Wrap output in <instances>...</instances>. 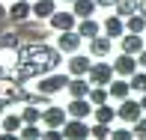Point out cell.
<instances>
[{
	"instance_id": "33",
	"label": "cell",
	"mask_w": 146,
	"mask_h": 140,
	"mask_svg": "<svg viewBox=\"0 0 146 140\" xmlns=\"http://www.w3.org/2000/svg\"><path fill=\"white\" fill-rule=\"evenodd\" d=\"M42 137H45V140H60V137H63V131H60V128H48Z\"/></svg>"
},
{
	"instance_id": "23",
	"label": "cell",
	"mask_w": 146,
	"mask_h": 140,
	"mask_svg": "<svg viewBox=\"0 0 146 140\" xmlns=\"http://www.w3.org/2000/svg\"><path fill=\"white\" fill-rule=\"evenodd\" d=\"M134 12H140V0H116V15H134Z\"/></svg>"
},
{
	"instance_id": "2",
	"label": "cell",
	"mask_w": 146,
	"mask_h": 140,
	"mask_svg": "<svg viewBox=\"0 0 146 140\" xmlns=\"http://www.w3.org/2000/svg\"><path fill=\"white\" fill-rule=\"evenodd\" d=\"M113 66L110 63H92V69H90V84L92 86H108L110 81H113Z\"/></svg>"
},
{
	"instance_id": "18",
	"label": "cell",
	"mask_w": 146,
	"mask_h": 140,
	"mask_svg": "<svg viewBox=\"0 0 146 140\" xmlns=\"http://www.w3.org/2000/svg\"><path fill=\"white\" fill-rule=\"evenodd\" d=\"M108 92H110L113 98H119V102H122V98H128L131 84H128V81H110V84H108Z\"/></svg>"
},
{
	"instance_id": "15",
	"label": "cell",
	"mask_w": 146,
	"mask_h": 140,
	"mask_svg": "<svg viewBox=\"0 0 146 140\" xmlns=\"http://www.w3.org/2000/svg\"><path fill=\"white\" fill-rule=\"evenodd\" d=\"M30 15H33V6L27 0H15L12 9H9V18H15V21H24V18H30Z\"/></svg>"
},
{
	"instance_id": "28",
	"label": "cell",
	"mask_w": 146,
	"mask_h": 140,
	"mask_svg": "<svg viewBox=\"0 0 146 140\" xmlns=\"http://www.w3.org/2000/svg\"><path fill=\"white\" fill-rule=\"evenodd\" d=\"M108 96H110V92H108V90H104V86H92V90H90V96H87V98H90V102H92V104H104V102H108Z\"/></svg>"
},
{
	"instance_id": "4",
	"label": "cell",
	"mask_w": 146,
	"mask_h": 140,
	"mask_svg": "<svg viewBox=\"0 0 146 140\" xmlns=\"http://www.w3.org/2000/svg\"><path fill=\"white\" fill-rule=\"evenodd\" d=\"M57 48L63 51V54H75V51L81 48V33H78V30H60Z\"/></svg>"
},
{
	"instance_id": "24",
	"label": "cell",
	"mask_w": 146,
	"mask_h": 140,
	"mask_svg": "<svg viewBox=\"0 0 146 140\" xmlns=\"http://www.w3.org/2000/svg\"><path fill=\"white\" fill-rule=\"evenodd\" d=\"M21 137H24V140H39V137H42L39 122H24V125H21Z\"/></svg>"
},
{
	"instance_id": "34",
	"label": "cell",
	"mask_w": 146,
	"mask_h": 140,
	"mask_svg": "<svg viewBox=\"0 0 146 140\" xmlns=\"http://www.w3.org/2000/svg\"><path fill=\"white\" fill-rule=\"evenodd\" d=\"M137 63H140V66H143V69H146V48L140 51V54H137Z\"/></svg>"
},
{
	"instance_id": "10",
	"label": "cell",
	"mask_w": 146,
	"mask_h": 140,
	"mask_svg": "<svg viewBox=\"0 0 146 140\" xmlns=\"http://www.w3.org/2000/svg\"><path fill=\"white\" fill-rule=\"evenodd\" d=\"M48 21H51V27H54V30H75L78 15H75V12H54Z\"/></svg>"
},
{
	"instance_id": "36",
	"label": "cell",
	"mask_w": 146,
	"mask_h": 140,
	"mask_svg": "<svg viewBox=\"0 0 146 140\" xmlns=\"http://www.w3.org/2000/svg\"><path fill=\"white\" fill-rule=\"evenodd\" d=\"M140 12H143V15H146V0H140Z\"/></svg>"
},
{
	"instance_id": "31",
	"label": "cell",
	"mask_w": 146,
	"mask_h": 140,
	"mask_svg": "<svg viewBox=\"0 0 146 140\" xmlns=\"http://www.w3.org/2000/svg\"><path fill=\"white\" fill-rule=\"evenodd\" d=\"M110 137H113V140H131V137H134V131H128V128H116V131H110Z\"/></svg>"
},
{
	"instance_id": "13",
	"label": "cell",
	"mask_w": 146,
	"mask_h": 140,
	"mask_svg": "<svg viewBox=\"0 0 146 140\" xmlns=\"http://www.w3.org/2000/svg\"><path fill=\"white\" fill-rule=\"evenodd\" d=\"M90 54H92V57H108V54H110V36H96V39H90Z\"/></svg>"
},
{
	"instance_id": "11",
	"label": "cell",
	"mask_w": 146,
	"mask_h": 140,
	"mask_svg": "<svg viewBox=\"0 0 146 140\" xmlns=\"http://www.w3.org/2000/svg\"><path fill=\"white\" fill-rule=\"evenodd\" d=\"M90 90H92V86L84 81V75L69 78V96H72V98H87V96H90Z\"/></svg>"
},
{
	"instance_id": "27",
	"label": "cell",
	"mask_w": 146,
	"mask_h": 140,
	"mask_svg": "<svg viewBox=\"0 0 146 140\" xmlns=\"http://www.w3.org/2000/svg\"><path fill=\"white\" fill-rule=\"evenodd\" d=\"M21 116H15V113H12V116H6L3 119V131H6V134H15V131H21Z\"/></svg>"
},
{
	"instance_id": "20",
	"label": "cell",
	"mask_w": 146,
	"mask_h": 140,
	"mask_svg": "<svg viewBox=\"0 0 146 140\" xmlns=\"http://www.w3.org/2000/svg\"><path fill=\"white\" fill-rule=\"evenodd\" d=\"M96 6H98L96 0H75V9H72V12H75L78 18H92Z\"/></svg>"
},
{
	"instance_id": "22",
	"label": "cell",
	"mask_w": 146,
	"mask_h": 140,
	"mask_svg": "<svg viewBox=\"0 0 146 140\" xmlns=\"http://www.w3.org/2000/svg\"><path fill=\"white\" fill-rule=\"evenodd\" d=\"M21 122H42V107L39 104H24V110H21Z\"/></svg>"
},
{
	"instance_id": "6",
	"label": "cell",
	"mask_w": 146,
	"mask_h": 140,
	"mask_svg": "<svg viewBox=\"0 0 146 140\" xmlns=\"http://www.w3.org/2000/svg\"><path fill=\"white\" fill-rule=\"evenodd\" d=\"M140 110H143V104H140V102L122 98V104H119L116 116H119V119H125V122H137V119H140Z\"/></svg>"
},
{
	"instance_id": "30",
	"label": "cell",
	"mask_w": 146,
	"mask_h": 140,
	"mask_svg": "<svg viewBox=\"0 0 146 140\" xmlns=\"http://www.w3.org/2000/svg\"><path fill=\"white\" fill-rule=\"evenodd\" d=\"M128 84H131V90H137V92H146V72H134Z\"/></svg>"
},
{
	"instance_id": "37",
	"label": "cell",
	"mask_w": 146,
	"mask_h": 140,
	"mask_svg": "<svg viewBox=\"0 0 146 140\" xmlns=\"http://www.w3.org/2000/svg\"><path fill=\"white\" fill-rule=\"evenodd\" d=\"M140 104H143V110H146V92H143V98H140Z\"/></svg>"
},
{
	"instance_id": "32",
	"label": "cell",
	"mask_w": 146,
	"mask_h": 140,
	"mask_svg": "<svg viewBox=\"0 0 146 140\" xmlns=\"http://www.w3.org/2000/svg\"><path fill=\"white\" fill-rule=\"evenodd\" d=\"M134 137H146V119L143 116L134 122Z\"/></svg>"
},
{
	"instance_id": "29",
	"label": "cell",
	"mask_w": 146,
	"mask_h": 140,
	"mask_svg": "<svg viewBox=\"0 0 146 140\" xmlns=\"http://www.w3.org/2000/svg\"><path fill=\"white\" fill-rule=\"evenodd\" d=\"M90 137H98V140L110 137V122H98V125H92V128H90Z\"/></svg>"
},
{
	"instance_id": "14",
	"label": "cell",
	"mask_w": 146,
	"mask_h": 140,
	"mask_svg": "<svg viewBox=\"0 0 146 140\" xmlns=\"http://www.w3.org/2000/svg\"><path fill=\"white\" fill-rule=\"evenodd\" d=\"M122 51H125V54H140V51H143V39H140V33H128V36H125L122 39Z\"/></svg>"
},
{
	"instance_id": "25",
	"label": "cell",
	"mask_w": 146,
	"mask_h": 140,
	"mask_svg": "<svg viewBox=\"0 0 146 140\" xmlns=\"http://www.w3.org/2000/svg\"><path fill=\"white\" fill-rule=\"evenodd\" d=\"M113 116H116V110L108 107V102H104V104H96V119H98V122H113Z\"/></svg>"
},
{
	"instance_id": "21",
	"label": "cell",
	"mask_w": 146,
	"mask_h": 140,
	"mask_svg": "<svg viewBox=\"0 0 146 140\" xmlns=\"http://www.w3.org/2000/svg\"><path fill=\"white\" fill-rule=\"evenodd\" d=\"M125 30H128V33H143V30H146V15H143V12H134V15H128V21H125Z\"/></svg>"
},
{
	"instance_id": "1",
	"label": "cell",
	"mask_w": 146,
	"mask_h": 140,
	"mask_svg": "<svg viewBox=\"0 0 146 140\" xmlns=\"http://www.w3.org/2000/svg\"><path fill=\"white\" fill-rule=\"evenodd\" d=\"M15 54H18V60H33V63L45 66V69L51 72V69L60 66V54H63V51L48 48V45H42V42H30V45H18Z\"/></svg>"
},
{
	"instance_id": "9",
	"label": "cell",
	"mask_w": 146,
	"mask_h": 140,
	"mask_svg": "<svg viewBox=\"0 0 146 140\" xmlns=\"http://www.w3.org/2000/svg\"><path fill=\"white\" fill-rule=\"evenodd\" d=\"M66 110H69V116H75V119H87L92 113V102L90 98H72Z\"/></svg>"
},
{
	"instance_id": "7",
	"label": "cell",
	"mask_w": 146,
	"mask_h": 140,
	"mask_svg": "<svg viewBox=\"0 0 146 140\" xmlns=\"http://www.w3.org/2000/svg\"><path fill=\"white\" fill-rule=\"evenodd\" d=\"M113 72H116V75H122V78H131V75L137 72L134 54H125V51H122V54L116 57V63H113Z\"/></svg>"
},
{
	"instance_id": "8",
	"label": "cell",
	"mask_w": 146,
	"mask_h": 140,
	"mask_svg": "<svg viewBox=\"0 0 146 140\" xmlns=\"http://www.w3.org/2000/svg\"><path fill=\"white\" fill-rule=\"evenodd\" d=\"M66 119H69V116H66L63 107H45L42 110V122L48 125V128H63Z\"/></svg>"
},
{
	"instance_id": "38",
	"label": "cell",
	"mask_w": 146,
	"mask_h": 140,
	"mask_svg": "<svg viewBox=\"0 0 146 140\" xmlns=\"http://www.w3.org/2000/svg\"><path fill=\"white\" fill-rule=\"evenodd\" d=\"M66 3H75V0H66Z\"/></svg>"
},
{
	"instance_id": "5",
	"label": "cell",
	"mask_w": 146,
	"mask_h": 140,
	"mask_svg": "<svg viewBox=\"0 0 146 140\" xmlns=\"http://www.w3.org/2000/svg\"><path fill=\"white\" fill-rule=\"evenodd\" d=\"M63 137H69V140H84V137H90V125L84 122V119H75V116H72V122L66 119V125H63Z\"/></svg>"
},
{
	"instance_id": "12",
	"label": "cell",
	"mask_w": 146,
	"mask_h": 140,
	"mask_svg": "<svg viewBox=\"0 0 146 140\" xmlns=\"http://www.w3.org/2000/svg\"><path fill=\"white\" fill-rule=\"evenodd\" d=\"M90 69H92V63H90V57H81V54H75L69 60V75L75 78V75H90Z\"/></svg>"
},
{
	"instance_id": "16",
	"label": "cell",
	"mask_w": 146,
	"mask_h": 140,
	"mask_svg": "<svg viewBox=\"0 0 146 140\" xmlns=\"http://www.w3.org/2000/svg\"><path fill=\"white\" fill-rule=\"evenodd\" d=\"M78 33H81V39H96L98 36V21H96V18H81Z\"/></svg>"
},
{
	"instance_id": "35",
	"label": "cell",
	"mask_w": 146,
	"mask_h": 140,
	"mask_svg": "<svg viewBox=\"0 0 146 140\" xmlns=\"http://www.w3.org/2000/svg\"><path fill=\"white\" fill-rule=\"evenodd\" d=\"M98 6H104V9H108V6H116V0H96Z\"/></svg>"
},
{
	"instance_id": "3",
	"label": "cell",
	"mask_w": 146,
	"mask_h": 140,
	"mask_svg": "<svg viewBox=\"0 0 146 140\" xmlns=\"http://www.w3.org/2000/svg\"><path fill=\"white\" fill-rule=\"evenodd\" d=\"M69 86V75H48V78H39V86L36 90L39 92H45V96H54V92H60V90H66Z\"/></svg>"
},
{
	"instance_id": "26",
	"label": "cell",
	"mask_w": 146,
	"mask_h": 140,
	"mask_svg": "<svg viewBox=\"0 0 146 140\" xmlns=\"http://www.w3.org/2000/svg\"><path fill=\"white\" fill-rule=\"evenodd\" d=\"M18 45H21V42H18L15 33H0V51H15Z\"/></svg>"
},
{
	"instance_id": "17",
	"label": "cell",
	"mask_w": 146,
	"mask_h": 140,
	"mask_svg": "<svg viewBox=\"0 0 146 140\" xmlns=\"http://www.w3.org/2000/svg\"><path fill=\"white\" fill-rule=\"evenodd\" d=\"M104 33H108L110 39H119V36L125 33V24H122V18H119V15H110L108 21H104Z\"/></svg>"
},
{
	"instance_id": "19",
	"label": "cell",
	"mask_w": 146,
	"mask_h": 140,
	"mask_svg": "<svg viewBox=\"0 0 146 140\" xmlns=\"http://www.w3.org/2000/svg\"><path fill=\"white\" fill-rule=\"evenodd\" d=\"M54 12H57L54 0H36V3H33V15L36 18H51Z\"/></svg>"
}]
</instances>
